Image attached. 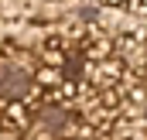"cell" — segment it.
I'll use <instances>...</instances> for the list:
<instances>
[{
    "label": "cell",
    "mask_w": 147,
    "mask_h": 140,
    "mask_svg": "<svg viewBox=\"0 0 147 140\" xmlns=\"http://www.w3.org/2000/svg\"><path fill=\"white\" fill-rule=\"evenodd\" d=\"M38 123H41L45 133H55V137H58V133L69 130V113H65V109H48V113L38 116Z\"/></svg>",
    "instance_id": "1"
}]
</instances>
